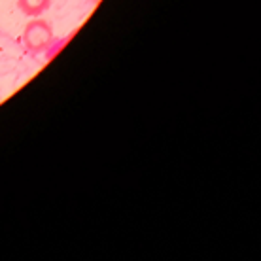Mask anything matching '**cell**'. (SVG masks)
I'll list each match as a JSON object with an SVG mask.
<instances>
[{"mask_svg":"<svg viewBox=\"0 0 261 261\" xmlns=\"http://www.w3.org/2000/svg\"><path fill=\"white\" fill-rule=\"evenodd\" d=\"M0 100H2V95H0Z\"/></svg>","mask_w":261,"mask_h":261,"instance_id":"obj_3","label":"cell"},{"mask_svg":"<svg viewBox=\"0 0 261 261\" xmlns=\"http://www.w3.org/2000/svg\"><path fill=\"white\" fill-rule=\"evenodd\" d=\"M51 6V0H17V8L21 13L29 17H40L44 12H47Z\"/></svg>","mask_w":261,"mask_h":261,"instance_id":"obj_2","label":"cell"},{"mask_svg":"<svg viewBox=\"0 0 261 261\" xmlns=\"http://www.w3.org/2000/svg\"><path fill=\"white\" fill-rule=\"evenodd\" d=\"M53 44V29L49 25V21L46 19H33L25 27L23 33V46L29 53L33 55H40L46 53L47 47Z\"/></svg>","mask_w":261,"mask_h":261,"instance_id":"obj_1","label":"cell"}]
</instances>
